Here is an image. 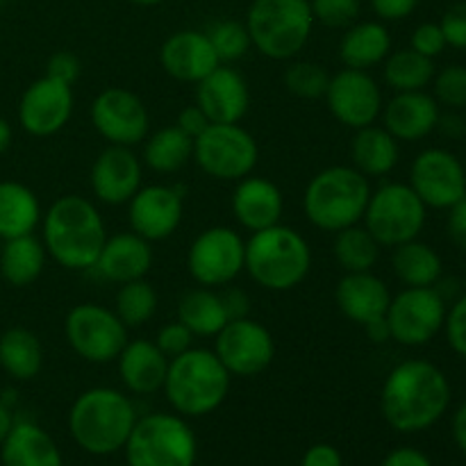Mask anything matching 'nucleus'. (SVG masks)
I'll return each mask as SVG.
<instances>
[{
  "instance_id": "obj_1",
  "label": "nucleus",
  "mask_w": 466,
  "mask_h": 466,
  "mask_svg": "<svg viewBox=\"0 0 466 466\" xmlns=\"http://www.w3.org/2000/svg\"><path fill=\"white\" fill-rule=\"evenodd\" d=\"M451 382L428 360H405L387 373L380 390V412L387 426L414 435L435 426L451 405Z\"/></svg>"
},
{
  "instance_id": "obj_2",
  "label": "nucleus",
  "mask_w": 466,
  "mask_h": 466,
  "mask_svg": "<svg viewBox=\"0 0 466 466\" xmlns=\"http://www.w3.org/2000/svg\"><path fill=\"white\" fill-rule=\"evenodd\" d=\"M41 241L59 267L89 271L107 241V228L89 198L66 194L41 214Z\"/></svg>"
},
{
  "instance_id": "obj_3",
  "label": "nucleus",
  "mask_w": 466,
  "mask_h": 466,
  "mask_svg": "<svg viewBox=\"0 0 466 466\" xmlns=\"http://www.w3.org/2000/svg\"><path fill=\"white\" fill-rule=\"evenodd\" d=\"M137 410L114 387H91L68 410V432L85 453L105 458L123 451L137 423Z\"/></svg>"
},
{
  "instance_id": "obj_4",
  "label": "nucleus",
  "mask_w": 466,
  "mask_h": 466,
  "mask_svg": "<svg viewBox=\"0 0 466 466\" xmlns=\"http://www.w3.org/2000/svg\"><path fill=\"white\" fill-rule=\"evenodd\" d=\"M232 376L214 350L189 349L168 360L162 391L173 412L185 419H200L226 403Z\"/></svg>"
},
{
  "instance_id": "obj_5",
  "label": "nucleus",
  "mask_w": 466,
  "mask_h": 466,
  "mask_svg": "<svg viewBox=\"0 0 466 466\" xmlns=\"http://www.w3.org/2000/svg\"><path fill=\"white\" fill-rule=\"evenodd\" d=\"M312 268V250L308 239L289 226L250 232L246 241L244 271L250 280L268 291L296 289Z\"/></svg>"
},
{
  "instance_id": "obj_6",
  "label": "nucleus",
  "mask_w": 466,
  "mask_h": 466,
  "mask_svg": "<svg viewBox=\"0 0 466 466\" xmlns=\"http://www.w3.org/2000/svg\"><path fill=\"white\" fill-rule=\"evenodd\" d=\"M369 177L353 167H328L308 182L303 209L308 221L323 232H339L362 223L369 196Z\"/></svg>"
},
{
  "instance_id": "obj_7",
  "label": "nucleus",
  "mask_w": 466,
  "mask_h": 466,
  "mask_svg": "<svg viewBox=\"0 0 466 466\" xmlns=\"http://www.w3.org/2000/svg\"><path fill=\"white\" fill-rule=\"evenodd\" d=\"M312 27L309 0H253L246 14L250 46L276 62L294 59L308 46Z\"/></svg>"
},
{
  "instance_id": "obj_8",
  "label": "nucleus",
  "mask_w": 466,
  "mask_h": 466,
  "mask_svg": "<svg viewBox=\"0 0 466 466\" xmlns=\"http://www.w3.org/2000/svg\"><path fill=\"white\" fill-rule=\"evenodd\" d=\"M123 453L127 466H196L198 440L185 417L153 412L137 419Z\"/></svg>"
},
{
  "instance_id": "obj_9",
  "label": "nucleus",
  "mask_w": 466,
  "mask_h": 466,
  "mask_svg": "<svg viewBox=\"0 0 466 466\" xmlns=\"http://www.w3.org/2000/svg\"><path fill=\"white\" fill-rule=\"evenodd\" d=\"M428 208L405 182H385L371 191L362 226L385 248L412 241L426 226Z\"/></svg>"
},
{
  "instance_id": "obj_10",
  "label": "nucleus",
  "mask_w": 466,
  "mask_h": 466,
  "mask_svg": "<svg viewBox=\"0 0 466 466\" xmlns=\"http://www.w3.org/2000/svg\"><path fill=\"white\" fill-rule=\"evenodd\" d=\"M194 159L205 176L218 182H239L258 167L259 148L239 123H212L194 139Z\"/></svg>"
},
{
  "instance_id": "obj_11",
  "label": "nucleus",
  "mask_w": 466,
  "mask_h": 466,
  "mask_svg": "<svg viewBox=\"0 0 466 466\" xmlns=\"http://www.w3.org/2000/svg\"><path fill=\"white\" fill-rule=\"evenodd\" d=\"M64 337L77 358L89 364L116 362L126 349L127 328L114 309L98 303H80L64 319Z\"/></svg>"
},
{
  "instance_id": "obj_12",
  "label": "nucleus",
  "mask_w": 466,
  "mask_h": 466,
  "mask_svg": "<svg viewBox=\"0 0 466 466\" xmlns=\"http://www.w3.org/2000/svg\"><path fill=\"white\" fill-rule=\"evenodd\" d=\"M446 300L435 287H405L391 296L387 326L400 346H426L444 330Z\"/></svg>"
},
{
  "instance_id": "obj_13",
  "label": "nucleus",
  "mask_w": 466,
  "mask_h": 466,
  "mask_svg": "<svg viewBox=\"0 0 466 466\" xmlns=\"http://www.w3.org/2000/svg\"><path fill=\"white\" fill-rule=\"evenodd\" d=\"M246 262V241L228 226L200 232L187 253V271L200 287H228Z\"/></svg>"
},
{
  "instance_id": "obj_14",
  "label": "nucleus",
  "mask_w": 466,
  "mask_h": 466,
  "mask_svg": "<svg viewBox=\"0 0 466 466\" xmlns=\"http://www.w3.org/2000/svg\"><path fill=\"white\" fill-rule=\"evenodd\" d=\"M214 353L230 376L253 378L271 367L276 341L268 328L255 319H232L217 335Z\"/></svg>"
},
{
  "instance_id": "obj_15",
  "label": "nucleus",
  "mask_w": 466,
  "mask_h": 466,
  "mask_svg": "<svg viewBox=\"0 0 466 466\" xmlns=\"http://www.w3.org/2000/svg\"><path fill=\"white\" fill-rule=\"evenodd\" d=\"M91 123L107 144L127 148L141 144L150 130V116L144 100L123 86H109L96 96L91 103Z\"/></svg>"
},
{
  "instance_id": "obj_16",
  "label": "nucleus",
  "mask_w": 466,
  "mask_h": 466,
  "mask_svg": "<svg viewBox=\"0 0 466 466\" xmlns=\"http://www.w3.org/2000/svg\"><path fill=\"white\" fill-rule=\"evenodd\" d=\"M410 187L426 208L449 209L466 196V168L446 148H426L410 167Z\"/></svg>"
},
{
  "instance_id": "obj_17",
  "label": "nucleus",
  "mask_w": 466,
  "mask_h": 466,
  "mask_svg": "<svg viewBox=\"0 0 466 466\" xmlns=\"http://www.w3.org/2000/svg\"><path fill=\"white\" fill-rule=\"evenodd\" d=\"M323 98L332 116L353 130L373 126L382 114V91L369 71L341 68L330 76Z\"/></svg>"
},
{
  "instance_id": "obj_18",
  "label": "nucleus",
  "mask_w": 466,
  "mask_h": 466,
  "mask_svg": "<svg viewBox=\"0 0 466 466\" xmlns=\"http://www.w3.org/2000/svg\"><path fill=\"white\" fill-rule=\"evenodd\" d=\"M73 103L71 85L44 76L23 91L18 100V123L32 137H53L71 121Z\"/></svg>"
},
{
  "instance_id": "obj_19",
  "label": "nucleus",
  "mask_w": 466,
  "mask_h": 466,
  "mask_svg": "<svg viewBox=\"0 0 466 466\" xmlns=\"http://www.w3.org/2000/svg\"><path fill=\"white\" fill-rule=\"evenodd\" d=\"M185 205L177 187H141L127 203V221L135 235L146 241H164L180 228Z\"/></svg>"
},
{
  "instance_id": "obj_20",
  "label": "nucleus",
  "mask_w": 466,
  "mask_h": 466,
  "mask_svg": "<svg viewBox=\"0 0 466 466\" xmlns=\"http://www.w3.org/2000/svg\"><path fill=\"white\" fill-rule=\"evenodd\" d=\"M141 159L127 146H112L100 150L91 167V191L105 205H127L141 189Z\"/></svg>"
},
{
  "instance_id": "obj_21",
  "label": "nucleus",
  "mask_w": 466,
  "mask_h": 466,
  "mask_svg": "<svg viewBox=\"0 0 466 466\" xmlns=\"http://www.w3.org/2000/svg\"><path fill=\"white\" fill-rule=\"evenodd\" d=\"M196 105L212 123H239L250 109L248 82L239 71L221 64L196 85Z\"/></svg>"
},
{
  "instance_id": "obj_22",
  "label": "nucleus",
  "mask_w": 466,
  "mask_h": 466,
  "mask_svg": "<svg viewBox=\"0 0 466 466\" xmlns=\"http://www.w3.org/2000/svg\"><path fill=\"white\" fill-rule=\"evenodd\" d=\"M159 64L173 80L198 85L217 66H221L212 41L205 32L180 30L168 36L159 48Z\"/></svg>"
},
{
  "instance_id": "obj_23",
  "label": "nucleus",
  "mask_w": 466,
  "mask_h": 466,
  "mask_svg": "<svg viewBox=\"0 0 466 466\" xmlns=\"http://www.w3.org/2000/svg\"><path fill=\"white\" fill-rule=\"evenodd\" d=\"M440 103L435 96L423 91H400L387 105H382L385 130L396 141H421L437 130Z\"/></svg>"
},
{
  "instance_id": "obj_24",
  "label": "nucleus",
  "mask_w": 466,
  "mask_h": 466,
  "mask_svg": "<svg viewBox=\"0 0 466 466\" xmlns=\"http://www.w3.org/2000/svg\"><path fill=\"white\" fill-rule=\"evenodd\" d=\"M282 212H285V198L276 182L253 173L237 182L232 194V214L241 228L248 232L267 230L280 223Z\"/></svg>"
},
{
  "instance_id": "obj_25",
  "label": "nucleus",
  "mask_w": 466,
  "mask_h": 466,
  "mask_svg": "<svg viewBox=\"0 0 466 466\" xmlns=\"http://www.w3.org/2000/svg\"><path fill=\"white\" fill-rule=\"evenodd\" d=\"M150 267H153V248H150V241H146L144 237L135 235L130 230L107 237V241H105L103 250H100L98 259L94 264V271L103 280L123 285V282L146 278Z\"/></svg>"
},
{
  "instance_id": "obj_26",
  "label": "nucleus",
  "mask_w": 466,
  "mask_h": 466,
  "mask_svg": "<svg viewBox=\"0 0 466 466\" xmlns=\"http://www.w3.org/2000/svg\"><path fill=\"white\" fill-rule=\"evenodd\" d=\"M390 300V287L371 271L346 273L335 287L337 308L349 321L358 323V326L385 317Z\"/></svg>"
},
{
  "instance_id": "obj_27",
  "label": "nucleus",
  "mask_w": 466,
  "mask_h": 466,
  "mask_svg": "<svg viewBox=\"0 0 466 466\" xmlns=\"http://www.w3.org/2000/svg\"><path fill=\"white\" fill-rule=\"evenodd\" d=\"M123 387L137 396L162 391L168 371V358L150 339H132L116 358Z\"/></svg>"
},
{
  "instance_id": "obj_28",
  "label": "nucleus",
  "mask_w": 466,
  "mask_h": 466,
  "mask_svg": "<svg viewBox=\"0 0 466 466\" xmlns=\"http://www.w3.org/2000/svg\"><path fill=\"white\" fill-rule=\"evenodd\" d=\"M3 466H64V458L53 437L35 421H14L0 444Z\"/></svg>"
},
{
  "instance_id": "obj_29",
  "label": "nucleus",
  "mask_w": 466,
  "mask_h": 466,
  "mask_svg": "<svg viewBox=\"0 0 466 466\" xmlns=\"http://www.w3.org/2000/svg\"><path fill=\"white\" fill-rule=\"evenodd\" d=\"M391 53V35L382 23L362 21L346 27L339 41V59L346 68L369 71Z\"/></svg>"
},
{
  "instance_id": "obj_30",
  "label": "nucleus",
  "mask_w": 466,
  "mask_h": 466,
  "mask_svg": "<svg viewBox=\"0 0 466 466\" xmlns=\"http://www.w3.org/2000/svg\"><path fill=\"white\" fill-rule=\"evenodd\" d=\"M400 157L399 141L376 123L355 130L353 141H350V167L358 168L367 177L390 176L396 168Z\"/></svg>"
},
{
  "instance_id": "obj_31",
  "label": "nucleus",
  "mask_w": 466,
  "mask_h": 466,
  "mask_svg": "<svg viewBox=\"0 0 466 466\" xmlns=\"http://www.w3.org/2000/svg\"><path fill=\"white\" fill-rule=\"evenodd\" d=\"M41 205L35 191L23 182L0 180V239L32 235L41 223Z\"/></svg>"
},
{
  "instance_id": "obj_32",
  "label": "nucleus",
  "mask_w": 466,
  "mask_h": 466,
  "mask_svg": "<svg viewBox=\"0 0 466 466\" xmlns=\"http://www.w3.org/2000/svg\"><path fill=\"white\" fill-rule=\"evenodd\" d=\"M41 367H44V349L35 332L16 326L0 335V369L12 380H35Z\"/></svg>"
},
{
  "instance_id": "obj_33",
  "label": "nucleus",
  "mask_w": 466,
  "mask_h": 466,
  "mask_svg": "<svg viewBox=\"0 0 466 466\" xmlns=\"http://www.w3.org/2000/svg\"><path fill=\"white\" fill-rule=\"evenodd\" d=\"M46 246L35 235L14 237L3 241L0 250V276L12 287H27L44 273Z\"/></svg>"
},
{
  "instance_id": "obj_34",
  "label": "nucleus",
  "mask_w": 466,
  "mask_h": 466,
  "mask_svg": "<svg viewBox=\"0 0 466 466\" xmlns=\"http://www.w3.org/2000/svg\"><path fill=\"white\" fill-rule=\"evenodd\" d=\"M391 268L405 287H435L444 273L440 253L419 239L396 246Z\"/></svg>"
},
{
  "instance_id": "obj_35",
  "label": "nucleus",
  "mask_w": 466,
  "mask_h": 466,
  "mask_svg": "<svg viewBox=\"0 0 466 466\" xmlns=\"http://www.w3.org/2000/svg\"><path fill=\"white\" fill-rule=\"evenodd\" d=\"M177 321L185 323L194 337H217L230 319L223 308L221 294L209 287L187 291L177 303Z\"/></svg>"
},
{
  "instance_id": "obj_36",
  "label": "nucleus",
  "mask_w": 466,
  "mask_h": 466,
  "mask_svg": "<svg viewBox=\"0 0 466 466\" xmlns=\"http://www.w3.org/2000/svg\"><path fill=\"white\" fill-rule=\"evenodd\" d=\"M194 159V139L177 126L159 127L144 139V162L155 173H176Z\"/></svg>"
},
{
  "instance_id": "obj_37",
  "label": "nucleus",
  "mask_w": 466,
  "mask_h": 466,
  "mask_svg": "<svg viewBox=\"0 0 466 466\" xmlns=\"http://www.w3.org/2000/svg\"><path fill=\"white\" fill-rule=\"evenodd\" d=\"M435 73V59L423 57L421 53L412 48L390 53L385 59V68H382L387 86H391L396 94H400V91H423L428 85H432Z\"/></svg>"
},
{
  "instance_id": "obj_38",
  "label": "nucleus",
  "mask_w": 466,
  "mask_h": 466,
  "mask_svg": "<svg viewBox=\"0 0 466 466\" xmlns=\"http://www.w3.org/2000/svg\"><path fill=\"white\" fill-rule=\"evenodd\" d=\"M380 248L382 246L373 239L371 232L362 223H355V226L335 232L332 255L346 273H362L376 267Z\"/></svg>"
},
{
  "instance_id": "obj_39",
  "label": "nucleus",
  "mask_w": 466,
  "mask_h": 466,
  "mask_svg": "<svg viewBox=\"0 0 466 466\" xmlns=\"http://www.w3.org/2000/svg\"><path fill=\"white\" fill-rule=\"evenodd\" d=\"M159 296L146 278L123 282L114 299V312L126 323V328H139L155 317Z\"/></svg>"
},
{
  "instance_id": "obj_40",
  "label": "nucleus",
  "mask_w": 466,
  "mask_h": 466,
  "mask_svg": "<svg viewBox=\"0 0 466 466\" xmlns=\"http://www.w3.org/2000/svg\"><path fill=\"white\" fill-rule=\"evenodd\" d=\"M282 82H285L287 91L294 94L296 98L317 100L326 96L330 76H328V71L321 64L309 62V59H299V62H291L285 68Z\"/></svg>"
},
{
  "instance_id": "obj_41",
  "label": "nucleus",
  "mask_w": 466,
  "mask_h": 466,
  "mask_svg": "<svg viewBox=\"0 0 466 466\" xmlns=\"http://www.w3.org/2000/svg\"><path fill=\"white\" fill-rule=\"evenodd\" d=\"M205 35L212 41L214 53H217L221 64L237 62V59H241L250 50V36L248 30H246V23L226 18V21L212 23L205 30Z\"/></svg>"
},
{
  "instance_id": "obj_42",
  "label": "nucleus",
  "mask_w": 466,
  "mask_h": 466,
  "mask_svg": "<svg viewBox=\"0 0 466 466\" xmlns=\"http://www.w3.org/2000/svg\"><path fill=\"white\" fill-rule=\"evenodd\" d=\"M432 91L440 105L451 109H466V66L449 64L432 77Z\"/></svg>"
},
{
  "instance_id": "obj_43",
  "label": "nucleus",
  "mask_w": 466,
  "mask_h": 466,
  "mask_svg": "<svg viewBox=\"0 0 466 466\" xmlns=\"http://www.w3.org/2000/svg\"><path fill=\"white\" fill-rule=\"evenodd\" d=\"M314 23L339 30V27H350L360 16V0H312Z\"/></svg>"
},
{
  "instance_id": "obj_44",
  "label": "nucleus",
  "mask_w": 466,
  "mask_h": 466,
  "mask_svg": "<svg viewBox=\"0 0 466 466\" xmlns=\"http://www.w3.org/2000/svg\"><path fill=\"white\" fill-rule=\"evenodd\" d=\"M155 344L157 349L167 355L168 360L177 358V355L187 353L189 349H194V332L185 326L182 321H171L167 326H162L155 335Z\"/></svg>"
},
{
  "instance_id": "obj_45",
  "label": "nucleus",
  "mask_w": 466,
  "mask_h": 466,
  "mask_svg": "<svg viewBox=\"0 0 466 466\" xmlns=\"http://www.w3.org/2000/svg\"><path fill=\"white\" fill-rule=\"evenodd\" d=\"M444 332L451 349H453L460 358H466V291L462 296H458V299L453 300V305L446 309Z\"/></svg>"
},
{
  "instance_id": "obj_46",
  "label": "nucleus",
  "mask_w": 466,
  "mask_h": 466,
  "mask_svg": "<svg viewBox=\"0 0 466 466\" xmlns=\"http://www.w3.org/2000/svg\"><path fill=\"white\" fill-rule=\"evenodd\" d=\"M441 32H444L446 46L458 50H466V0L464 3L451 5L440 21Z\"/></svg>"
},
{
  "instance_id": "obj_47",
  "label": "nucleus",
  "mask_w": 466,
  "mask_h": 466,
  "mask_svg": "<svg viewBox=\"0 0 466 466\" xmlns=\"http://www.w3.org/2000/svg\"><path fill=\"white\" fill-rule=\"evenodd\" d=\"M410 48L421 53L423 57H440L446 48V39L444 32H441L440 23H421L417 30L412 32V39H410Z\"/></svg>"
},
{
  "instance_id": "obj_48",
  "label": "nucleus",
  "mask_w": 466,
  "mask_h": 466,
  "mask_svg": "<svg viewBox=\"0 0 466 466\" xmlns=\"http://www.w3.org/2000/svg\"><path fill=\"white\" fill-rule=\"evenodd\" d=\"M80 73L82 64L77 55L71 53V50H59V53L50 55L48 64H46V76L57 82H64V85H76Z\"/></svg>"
},
{
  "instance_id": "obj_49",
  "label": "nucleus",
  "mask_w": 466,
  "mask_h": 466,
  "mask_svg": "<svg viewBox=\"0 0 466 466\" xmlns=\"http://www.w3.org/2000/svg\"><path fill=\"white\" fill-rule=\"evenodd\" d=\"M176 126L180 127L187 137H191V139H198V137L203 135L209 126H212V121H209L208 114H205L203 109L194 103V105H187L185 109H180Z\"/></svg>"
},
{
  "instance_id": "obj_50",
  "label": "nucleus",
  "mask_w": 466,
  "mask_h": 466,
  "mask_svg": "<svg viewBox=\"0 0 466 466\" xmlns=\"http://www.w3.org/2000/svg\"><path fill=\"white\" fill-rule=\"evenodd\" d=\"M419 0H371V9L380 21H403L417 9Z\"/></svg>"
},
{
  "instance_id": "obj_51",
  "label": "nucleus",
  "mask_w": 466,
  "mask_h": 466,
  "mask_svg": "<svg viewBox=\"0 0 466 466\" xmlns=\"http://www.w3.org/2000/svg\"><path fill=\"white\" fill-rule=\"evenodd\" d=\"M446 232H449V239L453 241L460 250H466V196L462 200H458L453 208H449Z\"/></svg>"
},
{
  "instance_id": "obj_52",
  "label": "nucleus",
  "mask_w": 466,
  "mask_h": 466,
  "mask_svg": "<svg viewBox=\"0 0 466 466\" xmlns=\"http://www.w3.org/2000/svg\"><path fill=\"white\" fill-rule=\"evenodd\" d=\"M300 466H344L339 449L332 444H314L305 451Z\"/></svg>"
},
{
  "instance_id": "obj_53",
  "label": "nucleus",
  "mask_w": 466,
  "mask_h": 466,
  "mask_svg": "<svg viewBox=\"0 0 466 466\" xmlns=\"http://www.w3.org/2000/svg\"><path fill=\"white\" fill-rule=\"evenodd\" d=\"M221 300L230 321L232 319L250 317V299L244 289H239V287H228L221 294Z\"/></svg>"
},
{
  "instance_id": "obj_54",
  "label": "nucleus",
  "mask_w": 466,
  "mask_h": 466,
  "mask_svg": "<svg viewBox=\"0 0 466 466\" xmlns=\"http://www.w3.org/2000/svg\"><path fill=\"white\" fill-rule=\"evenodd\" d=\"M380 466H432V462L423 451L412 449V446H400V449L387 453Z\"/></svg>"
},
{
  "instance_id": "obj_55",
  "label": "nucleus",
  "mask_w": 466,
  "mask_h": 466,
  "mask_svg": "<svg viewBox=\"0 0 466 466\" xmlns=\"http://www.w3.org/2000/svg\"><path fill=\"white\" fill-rule=\"evenodd\" d=\"M364 332H367L369 341H373V344H385V341L391 339V332H390V326H387V319L380 317V319H373V321L364 323Z\"/></svg>"
},
{
  "instance_id": "obj_56",
  "label": "nucleus",
  "mask_w": 466,
  "mask_h": 466,
  "mask_svg": "<svg viewBox=\"0 0 466 466\" xmlns=\"http://www.w3.org/2000/svg\"><path fill=\"white\" fill-rule=\"evenodd\" d=\"M437 127H440L444 135L449 137H462L466 132V123L464 118L460 116V114H440V123H437Z\"/></svg>"
},
{
  "instance_id": "obj_57",
  "label": "nucleus",
  "mask_w": 466,
  "mask_h": 466,
  "mask_svg": "<svg viewBox=\"0 0 466 466\" xmlns=\"http://www.w3.org/2000/svg\"><path fill=\"white\" fill-rule=\"evenodd\" d=\"M453 440L458 449L466 455V403L460 405L458 412L453 414Z\"/></svg>"
},
{
  "instance_id": "obj_58",
  "label": "nucleus",
  "mask_w": 466,
  "mask_h": 466,
  "mask_svg": "<svg viewBox=\"0 0 466 466\" xmlns=\"http://www.w3.org/2000/svg\"><path fill=\"white\" fill-rule=\"evenodd\" d=\"M14 421H16V419H14L12 408H9V405L5 403V400H0V444H3L5 437L9 435V431H12Z\"/></svg>"
},
{
  "instance_id": "obj_59",
  "label": "nucleus",
  "mask_w": 466,
  "mask_h": 466,
  "mask_svg": "<svg viewBox=\"0 0 466 466\" xmlns=\"http://www.w3.org/2000/svg\"><path fill=\"white\" fill-rule=\"evenodd\" d=\"M12 126H9L7 118L0 116V155L7 153L9 146H12Z\"/></svg>"
},
{
  "instance_id": "obj_60",
  "label": "nucleus",
  "mask_w": 466,
  "mask_h": 466,
  "mask_svg": "<svg viewBox=\"0 0 466 466\" xmlns=\"http://www.w3.org/2000/svg\"><path fill=\"white\" fill-rule=\"evenodd\" d=\"M132 5H139V7H155V5L164 3V0H127Z\"/></svg>"
},
{
  "instance_id": "obj_61",
  "label": "nucleus",
  "mask_w": 466,
  "mask_h": 466,
  "mask_svg": "<svg viewBox=\"0 0 466 466\" xmlns=\"http://www.w3.org/2000/svg\"><path fill=\"white\" fill-rule=\"evenodd\" d=\"M5 3V0H0V5H3Z\"/></svg>"
}]
</instances>
